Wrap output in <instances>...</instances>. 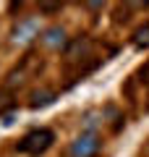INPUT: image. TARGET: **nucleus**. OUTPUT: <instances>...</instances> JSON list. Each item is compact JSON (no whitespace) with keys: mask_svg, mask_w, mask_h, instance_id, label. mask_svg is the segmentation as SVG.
I'll use <instances>...</instances> for the list:
<instances>
[{"mask_svg":"<svg viewBox=\"0 0 149 157\" xmlns=\"http://www.w3.org/2000/svg\"><path fill=\"white\" fill-rule=\"evenodd\" d=\"M52 141H55V134L50 128H34L18 141V152L37 157V155H42V152H47L50 147H52Z\"/></svg>","mask_w":149,"mask_h":157,"instance_id":"f257e3e1","label":"nucleus"},{"mask_svg":"<svg viewBox=\"0 0 149 157\" xmlns=\"http://www.w3.org/2000/svg\"><path fill=\"white\" fill-rule=\"evenodd\" d=\"M133 47H139V50H147L149 47V21L141 24V26L133 32Z\"/></svg>","mask_w":149,"mask_h":157,"instance_id":"20e7f679","label":"nucleus"},{"mask_svg":"<svg viewBox=\"0 0 149 157\" xmlns=\"http://www.w3.org/2000/svg\"><path fill=\"white\" fill-rule=\"evenodd\" d=\"M52 100H55V94H52V92H37V94H34V100H32V107H44V105H50Z\"/></svg>","mask_w":149,"mask_h":157,"instance_id":"39448f33","label":"nucleus"},{"mask_svg":"<svg viewBox=\"0 0 149 157\" xmlns=\"http://www.w3.org/2000/svg\"><path fill=\"white\" fill-rule=\"evenodd\" d=\"M44 13H52V11H60V6H39Z\"/></svg>","mask_w":149,"mask_h":157,"instance_id":"423d86ee","label":"nucleus"},{"mask_svg":"<svg viewBox=\"0 0 149 157\" xmlns=\"http://www.w3.org/2000/svg\"><path fill=\"white\" fill-rule=\"evenodd\" d=\"M99 147H102L99 136L94 131H84L71 141V157H94L99 152Z\"/></svg>","mask_w":149,"mask_h":157,"instance_id":"f03ea898","label":"nucleus"},{"mask_svg":"<svg viewBox=\"0 0 149 157\" xmlns=\"http://www.w3.org/2000/svg\"><path fill=\"white\" fill-rule=\"evenodd\" d=\"M44 45H50V47H60L63 42H66V32H63L60 26H50V29H44Z\"/></svg>","mask_w":149,"mask_h":157,"instance_id":"7ed1b4c3","label":"nucleus"}]
</instances>
